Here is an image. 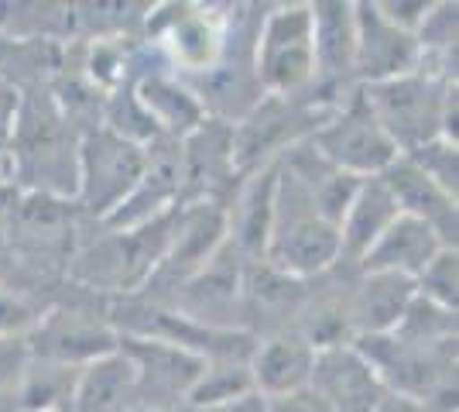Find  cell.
I'll use <instances>...</instances> for the list:
<instances>
[{
  "label": "cell",
  "mask_w": 459,
  "mask_h": 412,
  "mask_svg": "<svg viewBox=\"0 0 459 412\" xmlns=\"http://www.w3.org/2000/svg\"><path fill=\"white\" fill-rule=\"evenodd\" d=\"M203 412H268V399L250 392V395H244V399H237V402H227V406H216V409H203Z\"/></svg>",
  "instance_id": "obj_32"
},
{
  "label": "cell",
  "mask_w": 459,
  "mask_h": 412,
  "mask_svg": "<svg viewBox=\"0 0 459 412\" xmlns=\"http://www.w3.org/2000/svg\"><path fill=\"white\" fill-rule=\"evenodd\" d=\"M117 351L131 364L137 406H189V392L206 357L175 344L127 334H120Z\"/></svg>",
  "instance_id": "obj_11"
},
{
  "label": "cell",
  "mask_w": 459,
  "mask_h": 412,
  "mask_svg": "<svg viewBox=\"0 0 459 412\" xmlns=\"http://www.w3.org/2000/svg\"><path fill=\"white\" fill-rule=\"evenodd\" d=\"M117 340L120 334L107 316L56 306L41 313L39 327L24 337V347H28V357L65 364V368H86L100 357L114 354Z\"/></svg>",
  "instance_id": "obj_10"
},
{
  "label": "cell",
  "mask_w": 459,
  "mask_h": 412,
  "mask_svg": "<svg viewBox=\"0 0 459 412\" xmlns=\"http://www.w3.org/2000/svg\"><path fill=\"white\" fill-rule=\"evenodd\" d=\"M41 313H45V310H41L39 302H31L24 293L7 289V285L0 282V337H7V340H24V337L39 327Z\"/></svg>",
  "instance_id": "obj_28"
},
{
  "label": "cell",
  "mask_w": 459,
  "mask_h": 412,
  "mask_svg": "<svg viewBox=\"0 0 459 412\" xmlns=\"http://www.w3.org/2000/svg\"><path fill=\"white\" fill-rule=\"evenodd\" d=\"M308 389L323 399L329 412H374L387 392L370 361L350 340L316 351Z\"/></svg>",
  "instance_id": "obj_13"
},
{
  "label": "cell",
  "mask_w": 459,
  "mask_h": 412,
  "mask_svg": "<svg viewBox=\"0 0 459 412\" xmlns=\"http://www.w3.org/2000/svg\"><path fill=\"white\" fill-rule=\"evenodd\" d=\"M268 268L312 282L343 265V248H340V227L329 224L308 189L278 162V193H274V216H271L268 248L261 258Z\"/></svg>",
  "instance_id": "obj_2"
},
{
  "label": "cell",
  "mask_w": 459,
  "mask_h": 412,
  "mask_svg": "<svg viewBox=\"0 0 459 412\" xmlns=\"http://www.w3.org/2000/svg\"><path fill=\"white\" fill-rule=\"evenodd\" d=\"M169 18L152 14V41H158L169 56V69L175 76L199 79L216 69L227 45L230 21L212 14V7H195V4H169Z\"/></svg>",
  "instance_id": "obj_9"
},
{
  "label": "cell",
  "mask_w": 459,
  "mask_h": 412,
  "mask_svg": "<svg viewBox=\"0 0 459 412\" xmlns=\"http://www.w3.org/2000/svg\"><path fill=\"white\" fill-rule=\"evenodd\" d=\"M148 169V148L107 131L103 124L79 137L76 203L100 224L137 189Z\"/></svg>",
  "instance_id": "obj_7"
},
{
  "label": "cell",
  "mask_w": 459,
  "mask_h": 412,
  "mask_svg": "<svg viewBox=\"0 0 459 412\" xmlns=\"http://www.w3.org/2000/svg\"><path fill=\"white\" fill-rule=\"evenodd\" d=\"M442 248V237L429 227V224H421L415 216H404L398 214L394 216V224L384 231L374 244H370V251L360 258V272H387V275H402V278H419L429 265H432V258L439 255Z\"/></svg>",
  "instance_id": "obj_18"
},
{
  "label": "cell",
  "mask_w": 459,
  "mask_h": 412,
  "mask_svg": "<svg viewBox=\"0 0 459 412\" xmlns=\"http://www.w3.org/2000/svg\"><path fill=\"white\" fill-rule=\"evenodd\" d=\"M254 392V378H250V357H206L203 372L195 378L189 392L192 409H216L237 402L244 395Z\"/></svg>",
  "instance_id": "obj_24"
},
{
  "label": "cell",
  "mask_w": 459,
  "mask_h": 412,
  "mask_svg": "<svg viewBox=\"0 0 459 412\" xmlns=\"http://www.w3.org/2000/svg\"><path fill=\"white\" fill-rule=\"evenodd\" d=\"M134 97L144 107V114L152 118L158 137H169V141L189 137L206 120L199 97L192 93L186 79L175 76L172 69H148L144 76H137Z\"/></svg>",
  "instance_id": "obj_17"
},
{
  "label": "cell",
  "mask_w": 459,
  "mask_h": 412,
  "mask_svg": "<svg viewBox=\"0 0 459 412\" xmlns=\"http://www.w3.org/2000/svg\"><path fill=\"white\" fill-rule=\"evenodd\" d=\"M274 193H278V158L250 169L247 179L237 182L233 199L227 203V241L247 261L264 258L271 216H274Z\"/></svg>",
  "instance_id": "obj_14"
},
{
  "label": "cell",
  "mask_w": 459,
  "mask_h": 412,
  "mask_svg": "<svg viewBox=\"0 0 459 412\" xmlns=\"http://www.w3.org/2000/svg\"><path fill=\"white\" fill-rule=\"evenodd\" d=\"M312 11V52H316V86H340L353 76V52H357V21L353 4L346 0H319L308 4Z\"/></svg>",
  "instance_id": "obj_20"
},
{
  "label": "cell",
  "mask_w": 459,
  "mask_h": 412,
  "mask_svg": "<svg viewBox=\"0 0 459 412\" xmlns=\"http://www.w3.org/2000/svg\"><path fill=\"white\" fill-rule=\"evenodd\" d=\"M415 293L439 302L446 310L459 306V251L456 248H442L432 258V265L415 278Z\"/></svg>",
  "instance_id": "obj_27"
},
{
  "label": "cell",
  "mask_w": 459,
  "mask_h": 412,
  "mask_svg": "<svg viewBox=\"0 0 459 412\" xmlns=\"http://www.w3.org/2000/svg\"><path fill=\"white\" fill-rule=\"evenodd\" d=\"M254 76L264 97L299 100L316 90L319 73L308 4H281L261 18L254 39Z\"/></svg>",
  "instance_id": "obj_5"
},
{
  "label": "cell",
  "mask_w": 459,
  "mask_h": 412,
  "mask_svg": "<svg viewBox=\"0 0 459 412\" xmlns=\"http://www.w3.org/2000/svg\"><path fill=\"white\" fill-rule=\"evenodd\" d=\"M384 186L391 189V197L398 203L404 216H415L421 224H429L436 234L442 237L446 248H456L459 231V206L456 197L442 193L432 179L421 172L419 165H411L404 155H398L381 172Z\"/></svg>",
  "instance_id": "obj_15"
},
{
  "label": "cell",
  "mask_w": 459,
  "mask_h": 412,
  "mask_svg": "<svg viewBox=\"0 0 459 412\" xmlns=\"http://www.w3.org/2000/svg\"><path fill=\"white\" fill-rule=\"evenodd\" d=\"M21 90L18 83L0 76V148H7V137L14 131V120H18L21 110Z\"/></svg>",
  "instance_id": "obj_30"
},
{
  "label": "cell",
  "mask_w": 459,
  "mask_h": 412,
  "mask_svg": "<svg viewBox=\"0 0 459 412\" xmlns=\"http://www.w3.org/2000/svg\"><path fill=\"white\" fill-rule=\"evenodd\" d=\"M415 295V282L402 275L387 272H360L353 289L346 293V327L350 340L357 337H381L391 334L394 323L402 320L404 306Z\"/></svg>",
  "instance_id": "obj_16"
},
{
  "label": "cell",
  "mask_w": 459,
  "mask_h": 412,
  "mask_svg": "<svg viewBox=\"0 0 459 412\" xmlns=\"http://www.w3.org/2000/svg\"><path fill=\"white\" fill-rule=\"evenodd\" d=\"M402 214L398 203L391 197V189L384 186L381 176H370L357 186V193L346 206L343 220H340V248H343V261L360 265V258L370 251V244L394 224V216Z\"/></svg>",
  "instance_id": "obj_21"
},
{
  "label": "cell",
  "mask_w": 459,
  "mask_h": 412,
  "mask_svg": "<svg viewBox=\"0 0 459 412\" xmlns=\"http://www.w3.org/2000/svg\"><path fill=\"white\" fill-rule=\"evenodd\" d=\"M308 145L319 155L353 179L381 176L384 169L398 158L394 141L384 135L374 110L367 107L364 90L357 86L346 100H336L325 118L316 124V131L308 135Z\"/></svg>",
  "instance_id": "obj_6"
},
{
  "label": "cell",
  "mask_w": 459,
  "mask_h": 412,
  "mask_svg": "<svg viewBox=\"0 0 459 412\" xmlns=\"http://www.w3.org/2000/svg\"><path fill=\"white\" fill-rule=\"evenodd\" d=\"M404 158H408L411 165H419L421 172L432 179L442 193H449V197H456L459 193V148H456V141H449V137H436V141L421 145V148H415L411 155H404Z\"/></svg>",
  "instance_id": "obj_26"
},
{
  "label": "cell",
  "mask_w": 459,
  "mask_h": 412,
  "mask_svg": "<svg viewBox=\"0 0 459 412\" xmlns=\"http://www.w3.org/2000/svg\"><path fill=\"white\" fill-rule=\"evenodd\" d=\"M353 21H357L353 79H360V86L387 83V79L408 76L419 69L421 52L415 35L384 18L377 0L353 4Z\"/></svg>",
  "instance_id": "obj_12"
},
{
  "label": "cell",
  "mask_w": 459,
  "mask_h": 412,
  "mask_svg": "<svg viewBox=\"0 0 459 412\" xmlns=\"http://www.w3.org/2000/svg\"><path fill=\"white\" fill-rule=\"evenodd\" d=\"M316 364V347L302 340L299 334H268L264 340L254 344L250 351V378H254V392L264 399L308 389Z\"/></svg>",
  "instance_id": "obj_19"
},
{
  "label": "cell",
  "mask_w": 459,
  "mask_h": 412,
  "mask_svg": "<svg viewBox=\"0 0 459 412\" xmlns=\"http://www.w3.org/2000/svg\"><path fill=\"white\" fill-rule=\"evenodd\" d=\"M24 364H28L24 340L0 337V406H14V389H18Z\"/></svg>",
  "instance_id": "obj_29"
},
{
  "label": "cell",
  "mask_w": 459,
  "mask_h": 412,
  "mask_svg": "<svg viewBox=\"0 0 459 412\" xmlns=\"http://www.w3.org/2000/svg\"><path fill=\"white\" fill-rule=\"evenodd\" d=\"M172 214L158 216L152 224H141L131 231H110L96 237L93 244L79 248L69 272L76 282L90 285L96 293H114V295H137L148 289L152 275L158 272L165 248H169V234H172Z\"/></svg>",
  "instance_id": "obj_4"
},
{
  "label": "cell",
  "mask_w": 459,
  "mask_h": 412,
  "mask_svg": "<svg viewBox=\"0 0 459 412\" xmlns=\"http://www.w3.org/2000/svg\"><path fill=\"white\" fill-rule=\"evenodd\" d=\"M131 412H195L192 406H134Z\"/></svg>",
  "instance_id": "obj_34"
},
{
  "label": "cell",
  "mask_w": 459,
  "mask_h": 412,
  "mask_svg": "<svg viewBox=\"0 0 459 412\" xmlns=\"http://www.w3.org/2000/svg\"><path fill=\"white\" fill-rule=\"evenodd\" d=\"M244 272L247 258L227 241L199 272H192L178 289L154 302H165L175 313L210 330H244Z\"/></svg>",
  "instance_id": "obj_8"
},
{
  "label": "cell",
  "mask_w": 459,
  "mask_h": 412,
  "mask_svg": "<svg viewBox=\"0 0 459 412\" xmlns=\"http://www.w3.org/2000/svg\"><path fill=\"white\" fill-rule=\"evenodd\" d=\"M360 90L398 155H411L436 137L456 141V83L415 69L408 76L370 83Z\"/></svg>",
  "instance_id": "obj_3"
},
{
  "label": "cell",
  "mask_w": 459,
  "mask_h": 412,
  "mask_svg": "<svg viewBox=\"0 0 459 412\" xmlns=\"http://www.w3.org/2000/svg\"><path fill=\"white\" fill-rule=\"evenodd\" d=\"M0 412H18L14 406H0Z\"/></svg>",
  "instance_id": "obj_35"
},
{
  "label": "cell",
  "mask_w": 459,
  "mask_h": 412,
  "mask_svg": "<svg viewBox=\"0 0 459 412\" xmlns=\"http://www.w3.org/2000/svg\"><path fill=\"white\" fill-rule=\"evenodd\" d=\"M268 412H329V409H325L323 399L312 392V389H299V392L268 399Z\"/></svg>",
  "instance_id": "obj_31"
},
{
  "label": "cell",
  "mask_w": 459,
  "mask_h": 412,
  "mask_svg": "<svg viewBox=\"0 0 459 412\" xmlns=\"http://www.w3.org/2000/svg\"><path fill=\"white\" fill-rule=\"evenodd\" d=\"M374 412H425V409H421V402H415V399H408V395L384 392V395H381V402L374 406Z\"/></svg>",
  "instance_id": "obj_33"
},
{
  "label": "cell",
  "mask_w": 459,
  "mask_h": 412,
  "mask_svg": "<svg viewBox=\"0 0 459 412\" xmlns=\"http://www.w3.org/2000/svg\"><path fill=\"white\" fill-rule=\"evenodd\" d=\"M391 337L402 344H411V347H436L446 340H456V310H446L439 302L415 293L411 302L404 306L402 320L394 323Z\"/></svg>",
  "instance_id": "obj_25"
},
{
  "label": "cell",
  "mask_w": 459,
  "mask_h": 412,
  "mask_svg": "<svg viewBox=\"0 0 459 412\" xmlns=\"http://www.w3.org/2000/svg\"><path fill=\"white\" fill-rule=\"evenodd\" d=\"M11 176L28 189V197L76 199V158L79 135L62 118L48 90L21 93V110L14 131L7 137Z\"/></svg>",
  "instance_id": "obj_1"
},
{
  "label": "cell",
  "mask_w": 459,
  "mask_h": 412,
  "mask_svg": "<svg viewBox=\"0 0 459 412\" xmlns=\"http://www.w3.org/2000/svg\"><path fill=\"white\" fill-rule=\"evenodd\" d=\"M137 406L134 374L124 354L114 351L86 364L76 378L69 412H131Z\"/></svg>",
  "instance_id": "obj_22"
},
{
  "label": "cell",
  "mask_w": 459,
  "mask_h": 412,
  "mask_svg": "<svg viewBox=\"0 0 459 412\" xmlns=\"http://www.w3.org/2000/svg\"><path fill=\"white\" fill-rule=\"evenodd\" d=\"M82 368H65L52 361L28 357L21 381L14 389V409L18 412H69L76 378Z\"/></svg>",
  "instance_id": "obj_23"
}]
</instances>
